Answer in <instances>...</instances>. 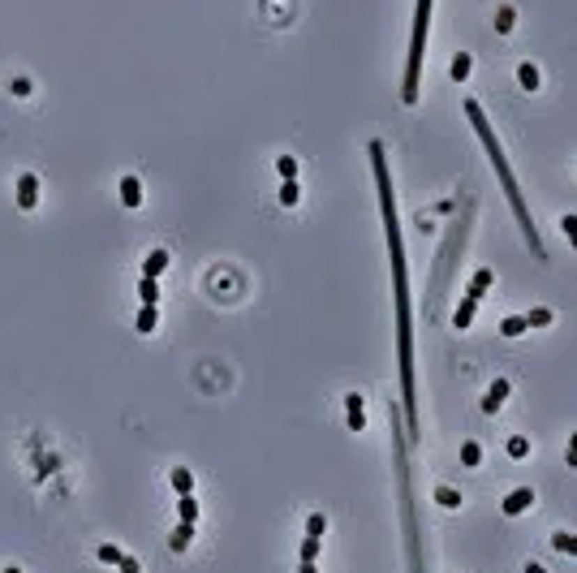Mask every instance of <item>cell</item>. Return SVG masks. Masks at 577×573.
<instances>
[{"label": "cell", "instance_id": "35", "mask_svg": "<svg viewBox=\"0 0 577 573\" xmlns=\"http://www.w3.org/2000/svg\"><path fill=\"white\" fill-rule=\"evenodd\" d=\"M0 573H22V569H17V565H5V569H0Z\"/></svg>", "mask_w": 577, "mask_h": 573}, {"label": "cell", "instance_id": "21", "mask_svg": "<svg viewBox=\"0 0 577 573\" xmlns=\"http://www.w3.org/2000/svg\"><path fill=\"white\" fill-rule=\"evenodd\" d=\"M551 547H556V552H564V556H577V535H569V530H560L556 539H551Z\"/></svg>", "mask_w": 577, "mask_h": 573}, {"label": "cell", "instance_id": "33", "mask_svg": "<svg viewBox=\"0 0 577 573\" xmlns=\"http://www.w3.org/2000/svg\"><path fill=\"white\" fill-rule=\"evenodd\" d=\"M117 569H121V573H142V565H138L134 556H121V560H117Z\"/></svg>", "mask_w": 577, "mask_h": 573}, {"label": "cell", "instance_id": "10", "mask_svg": "<svg viewBox=\"0 0 577 573\" xmlns=\"http://www.w3.org/2000/svg\"><path fill=\"white\" fill-rule=\"evenodd\" d=\"M491 267H479V271H474V276H470V289H465V297H474V302H483V293L491 289Z\"/></svg>", "mask_w": 577, "mask_h": 573}, {"label": "cell", "instance_id": "4", "mask_svg": "<svg viewBox=\"0 0 577 573\" xmlns=\"http://www.w3.org/2000/svg\"><path fill=\"white\" fill-rule=\"evenodd\" d=\"M426 27H431V0H418V9H414V43H410V61H405V82H400V99H405V104L418 99L422 57H426Z\"/></svg>", "mask_w": 577, "mask_h": 573}, {"label": "cell", "instance_id": "26", "mask_svg": "<svg viewBox=\"0 0 577 573\" xmlns=\"http://www.w3.org/2000/svg\"><path fill=\"white\" fill-rule=\"evenodd\" d=\"M297 198H302L297 181H285V186H280V207H297Z\"/></svg>", "mask_w": 577, "mask_h": 573}, {"label": "cell", "instance_id": "1", "mask_svg": "<svg viewBox=\"0 0 577 573\" xmlns=\"http://www.w3.org/2000/svg\"><path fill=\"white\" fill-rule=\"evenodd\" d=\"M370 168H375V190H380V211H384V237H388V263H392V302H396V362H400V401H405L410 436L418 440V384H414V311H410V267H405V241H400V220H396V198L388 177V151L380 138L366 147Z\"/></svg>", "mask_w": 577, "mask_h": 573}, {"label": "cell", "instance_id": "31", "mask_svg": "<svg viewBox=\"0 0 577 573\" xmlns=\"http://www.w3.org/2000/svg\"><path fill=\"white\" fill-rule=\"evenodd\" d=\"M302 560H306V565L319 560V543H315V539H302Z\"/></svg>", "mask_w": 577, "mask_h": 573}, {"label": "cell", "instance_id": "8", "mask_svg": "<svg viewBox=\"0 0 577 573\" xmlns=\"http://www.w3.org/2000/svg\"><path fill=\"white\" fill-rule=\"evenodd\" d=\"M345 422H349V431H362V427H366V405H362L358 392L345 396Z\"/></svg>", "mask_w": 577, "mask_h": 573}, {"label": "cell", "instance_id": "12", "mask_svg": "<svg viewBox=\"0 0 577 573\" xmlns=\"http://www.w3.org/2000/svg\"><path fill=\"white\" fill-rule=\"evenodd\" d=\"M190 539H194V526H190V521H177V526H172V535H168V547H172V552H186Z\"/></svg>", "mask_w": 577, "mask_h": 573}, {"label": "cell", "instance_id": "5", "mask_svg": "<svg viewBox=\"0 0 577 573\" xmlns=\"http://www.w3.org/2000/svg\"><path fill=\"white\" fill-rule=\"evenodd\" d=\"M17 207L22 211L39 207V177H35V172H17Z\"/></svg>", "mask_w": 577, "mask_h": 573}, {"label": "cell", "instance_id": "3", "mask_svg": "<svg viewBox=\"0 0 577 573\" xmlns=\"http://www.w3.org/2000/svg\"><path fill=\"white\" fill-rule=\"evenodd\" d=\"M392 414V470H396V491H400V526H405V547H410V573H426L422 565V535H418V509H414V479H410V457H405V436L396 431V410Z\"/></svg>", "mask_w": 577, "mask_h": 573}, {"label": "cell", "instance_id": "17", "mask_svg": "<svg viewBox=\"0 0 577 573\" xmlns=\"http://www.w3.org/2000/svg\"><path fill=\"white\" fill-rule=\"evenodd\" d=\"M138 302H142V306H156V302H160V285L142 276V281H138Z\"/></svg>", "mask_w": 577, "mask_h": 573}, {"label": "cell", "instance_id": "11", "mask_svg": "<svg viewBox=\"0 0 577 573\" xmlns=\"http://www.w3.org/2000/svg\"><path fill=\"white\" fill-rule=\"evenodd\" d=\"M504 396H509V380H495L487 388V396H483V414H495L500 405H504Z\"/></svg>", "mask_w": 577, "mask_h": 573}, {"label": "cell", "instance_id": "18", "mask_svg": "<svg viewBox=\"0 0 577 573\" xmlns=\"http://www.w3.org/2000/svg\"><path fill=\"white\" fill-rule=\"evenodd\" d=\"M177 517L190 521V526L198 521V500H194V496H177Z\"/></svg>", "mask_w": 577, "mask_h": 573}, {"label": "cell", "instance_id": "15", "mask_svg": "<svg viewBox=\"0 0 577 573\" xmlns=\"http://www.w3.org/2000/svg\"><path fill=\"white\" fill-rule=\"evenodd\" d=\"M435 505H444V509H461V491H457V487H448V483H440V487H435Z\"/></svg>", "mask_w": 577, "mask_h": 573}, {"label": "cell", "instance_id": "24", "mask_svg": "<svg viewBox=\"0 0 577 573\" xmlns=\"http://www.w3.org/2000/svg\"><path fill=\"white\" fill-rule=\"evenodd\" d=\"M551 319H556V315H551V306H534L530 315H525V323H530V328H547Z\"/></svg>", "mask_w": 577, "mask_h": 573}, {"label": "cell", "instance_id": "30", "mask_svg": "<svg viewBox=\"0 0 577 573\" xmlns=\"http://www.w3.org/2000/svg\"><path fill=\"white\" fill-rule=\"evenodd\" d=\"M560 229H564V237L573 241V251H577V216H564V220H560Z\"/></svg>", "mask_w": 577, "mask_h": 573}, {"label": "cell", "instance_id": "25", "mask_svg": "<svg viewBox=\"0 0 577 573\" xmlns=\"http://www.w3.org/2000/svg\"><path fill=\"white\" fill-rule=\"evenodd\" d=\"M276 172H280L285 181H297V160H293V156H280V160H276Z\"/></svg>", "mask_w": 577, "mask_h": 573}, {"label": "cell", "instance_id": "22", "mask_svg": "<svg viewBox=\"0 0 577 573\" xmlns=\"http://www.w3.org/2000/svg\"><path fill=\"white\" fill-rule=\"evenodd\" d=\"M461 461H465V466H479V461H483V444H479V440H465V444H461Z\"/></svg>", "mask_w": 577, "mask_h": 573}, {"label": "cell", "instance_id": "32", "mask_svg": "<svg viewBox=\"0 0 577 573\" xmlns=\"http://www.w3.org/2000/svg\"><path fill=\"white\" fill-rule=\"evenodd\" d=\"M564 466H569V470H577V431L569 436V453H564Z\"/></svg>", "mask_w": 577, "mask_h": 573}, {"label": "cell", "instance_id": "29", "mask_svg": "<svg viewBox=\"0 0 577 573\" xmlns=\"http://www.w3.org/2000/svg\"><path fill=\"white\" fill-rule=\"evenodd\" d=\"M9 91H13L17 99H27V95H31L35 87H31V78H13V82H9Z\"/></svg>", "mask_w": 577, "mask_h": 573}, {"label": "cell", "instance_id": "34", "mask_svg": "<svg viewBox=\"0 0 577 573\" xmlns=\"http://www.w3.org/2000/svg\"><path fill=\"white\" fill-rule=\"evenodd\" d=\"M525 573H547V569L543 565H525Z\"/></svg>", "mask_w": 577, "mask_h": 573}, {"label": "cell", "instance_id": "27", "mask_svg": "<svg viewBox=\"0 0 577 573\" xmlns=\"http://www.w3.org/2000/svg\"><path fill=\"white\" fill-rule=\"evenodd\" d=\"M470 69H474V61H470V57L461 52V57L453 61V69H448V73H453V82H461V78H470Z\"/></svg>", "mask_w": 577, "mask_h": 573}, {"label": "cell", "instance_id": "13", "mask_svg": "<svg viewBox=\"0 0 577 573\" xmlns=\"http://www.w3.org/2000/svg\"><path fill=\"white\" fill-rule=\"evenodd\" d=\"M156 323H160V311H156V306H142L138 319H134V328H138V336H151Z\"/></svg>", "mask_w": 577, "mask_h": 573}, {"label": "cell", "instance_id": "9", "mask_svg": "<svg viewBox=\"0 0 577 573\" xmlns=\"http://www.w3.org/2000/svg\"><path fill=\"white\" fill-rule=\"evenodd\" d=\"M121 203L125 207H142V181L134 177V172H125V177H121Z\"/></svg>", "mask_w": 577, "mask_h": 573}, {"label": "cell", "instance_id": "28", "mask_svg": "<svg viewBox=\"0 0 577 573\" xmlns=\"http://www.w3.org/2000/svg\"><path fill=\"white\" fill-rule=\"evenodd\" d=\"M525 453H530V440H525V436H513V440H509V457H513V461H521Z\"/></svg>", "mask_w": 577, "mask_h": 573}, {"label": "cell", "instance_id": "16", "mask_svg": "<svg viewBox=\"0 0 577 573\" xmlns=\"http://www.w3.org/2000/svg\"><path fill=\"white\" fill-rule=\"evenodd\" d=\"M521 332H530V323H525V315H509L504 323H500V336H521Z\"/></svg>", "mask_w": 577, "mask_h": 573}, {"label": "cell", "instance_id": "20", "mask_svg": "<svg viewBox=\"0 0 577 573\" xmlns=\"http://www.w3.org/2000/svg\"><path fill=\"white\" fill-rule=\"evenodd\" d=\"M517 82L525 87V91H539V69L525 61V65H517Z\"/></svg>", "mask_w": 577, "mask_h": 573}, {"label": "cell", "instance_id": "19", "mask_svg": "<svg viewBox=\"0 0 577 573\" xmlns=\"http://www.w3.org/2000/svg\"><path fill=\"white\" fill-rule=\"evenodd\" d=\"M323 530H328V517H323V513H310V517H306V539L323 543Z\"/></svg>", "mask_w": 577, "mask_h": 573}, {"label": "cell", "instance_id": "2", "mask_svg": "<svg viewBox=\"0 0 577 573\" xmlns=\"http://www.w3.org/2000/svg\"><path fill=\"white\" fill-rule=\"evenodd\" d=\"M465 117H470L474 134H479V142H483V151H487V160H491V168H495L500 186H504V194H509V207H513V216H517V224H521L525 246H530V251H534L539 259H547L543 241H539V233H534L530 207H525V194H521V186H517V177H513V168H509V160H504V147H500V138H495V130H491V121H487V112H483L479 99H465Z\"/></svg>", "mask_w": 577, "mask_h": 573}, {"label": "cell", "instance_id": "14", "mask_svg": "<svg viewBox=\"0 0 577 573\" xmlns=\"http://www.w3.org/2000/svg\"><path fill=\"white\" fill-rule=\"evenodd\" d=\"M172 491H177V496H194V475H190L186 466L172 470Z\"/></svg>", "mask_w": 577, "mask_h": 573}, {"label": "cell", "instance_id": "6", "mask_svg": "<svg viewBox=\"0 0 577 573\" xmlns=\"http://www.w3.org/2000/svg\"><path fill=\"white\" fill-rule=\"evenodd\" d=\"M500 509H504V517H521L525 509H534V491H530V487H517V491L504 496V505H500Z\"/></svg>", "mask_w": 577, "mask_h": 573}, {"label": "cell", "instance_id": "23", "mask_svg": "<svg viewBox=\"0 0 577 573\" xmlns=\"http://www.w3.org/2000/svg\"><path fill=\"white\" fill-rule=\"evenodd\" d=\"M95 556H99V565H117L125 552H121L117 543H99V547H95Z\"/></svg>", "mask_w": 577, "mask_h": 573}, {"label": "cell", "instance_id": "7", "mask_svg": "<svg viewBox=\"0 0 577 573\" xmlns=\"http://www.w3.org/2000/svg\"><path fill=\"white\" fill-rule=\"evenodd\" d=\"M168 263H172V255L164 251V246H156V251H151V255L142 259V276H147V281H156V276H164V271H168Z\"/></svg>", "mask_w": 577, "mask_h": 573}]
</instances>
